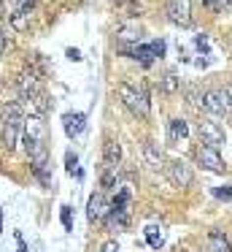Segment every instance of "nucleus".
Returning a JSON list of instances; mask_svg holds the SVG:
<instances>
[{
    "label": "nucleus",
    "mask_w": 232,
    "mask_h": 252,
    "mask_svg": "<svg viewBox=\"0 0 232 252\" xmlns=\"http://www.w3.org/2000/svg\"><path fill=\"white\" fill-rule=\"evenodd\" d=\"M108 212H111V206L105 201V192L103 190L92 192L89 201H86V217H89V222H105Z\"/></svg>",
    "instance_id": "obj_8"
},
{
    "label": "nucleus",
    "mask_w": 232,
    "mask_h": 252,
    "mask_svg": "<svg viewBox=\"0 0 232 252\" xmlns=\"http://www.w3.org/2000/svg\"><path fill=\"white\" fill-rule=\"evenodd\" d=\"M213 195L219 198V201H232V185H227V187H216Z\"/></svg>",
    "instance_id": "obj_24"
},
{
    "label": "nucleus",
    "mask_w": 232,
    "mask_h": 252,
    "mask_svg": "<svg viewBox=\"0 0 232 252\" xmlns=\"http://www.w3.org/2000/svg\"><path fill=\"white\" fill-rule=\"evenodd\" d=\"M103 160H105V165H119V160H122V147H119L116 138L108 136L105 141H103Z\"/></svg>",
    "instance_id": "obj_16"
},
{
    "label": "nucleus",
    "mask_w": 232,
    "mask_h": 252,
    "mask_svg": "<svg viewBox=\"0 0 232 252\" xmlns=\"http://www.w3.org/2000/svg\"><path fill=\"white\" fill-rule=\"evenodd\" d=\"M116 185H119L116 165H105V168H103V176H100V187H103V190H113Z\"/></svg>",
    "instance_id": "obj_17"
},
{
    "label": "nucleus",
    "mask_w": 232,
    "mask_h": 252,
    "mask_svg": "<svg viewBox=\"0 0 232 252\" xmlns=\"http://www.w3.org/2000/svg\"><path fill=\"white\" fill-rule=\"evenodd\" d=\"M205 250L208 252H232V244L221 230H210V233L205 236Z\"/></svg>",
    "instance_id": "obj_15"
},
{
    "label": "nucleus",
    "mask_w": 232,
    "mask_h": 252,
    "mask_svg": "<svg viewBox=\"0 0 232 252\" xmlns=\"http://www.w3.org/2000/svg\"><path fill=\"white\" fill-rule=\"evenodd\" d=\"M11 28L14 30H27L30 28V11H14L11 14Z\"/></svg>",
    "instance_id": "obj_20"
},
{
    "label": "nucleus",
    "mask_w": 232,
    "mask_h": 252,
    "mask_svg": "<svg viewBox=\"0 0 232 252\" xmlns=\"http://www.w3.org/2000/svg\"><path fill=\"white\" fill-rule=\"evenodd\" d=\"M116 6L127 8L129 14H138V11H140V8H138V3H135V0H116Z\"/></svg>",
    "instance_id": "obj_27"
},
{
    "label": "nucleus",
    "mask_w": 232,
    "mask_h": 252,
    "mask_svg": "<svg viewBox=\"0 0 232 252\" xmlns=\"http://www.w3.org/2000/svg\"><path fill=\"white\" fill-rule=\"evenodd\" d=\"M84 122H86L84 111H68V114H62V127H65V133H68L70 138H76L81 130H84Z\"/></svg>",
    "instance_id": "obj_12"
},
{
    "label": "nucleus",
    "mask_w": 232,
    "mask_h": 252,
    "mask_svg": "<svg viewBox=\"0 0 232 252\" xmlns=\"http://www.w3.org/2000/svg\"><path fill=\"white\" fill-rule=\"evenodd\" d=\"M16 87H19V95H22V98H30V95H35V93H41V90H43L38 73H32V71L19 73V76H16Z\"/></svg>",
    "instance_id": "obj_11"
},
{
    "label": "nucleus",
    "mask_w": 232,
    "mask_h": 252,
    "mask_svg": "<svg viewBox=\"0 0 232 252\" xmlns=\"http://www.w3.org/2000/svg\"><path fill=\"white\" fill-rule=\"evenodd\" d=\"M197 163L203 165L205 171H210V174H224V160H221L219 149L208 147V144H200L197 147Z\"/></svg>",
    "instance_id": "obj_6"
},
{
    "label": "nucleus",
    "mask_w": 232,
    "mask_h": 252,
    "mask_svg": "<svg viewBox=\"0 0 232 252\" xmlns=\"http://www.w3.org/2000/svg\"><path fill=\"white\" fill-rule=\"evenodd\" d=\"M22 130H25V114L16 100H5L0 109V141L8 152H14L16 141H19Z\"/></svg>",
    "instance_id": "obj_1"
},
{
    "label": "nucleus",
    "mask_w": 232,
    "mask_h": 252,
    "mask_svg": "<svg viewBox=\"0 0 232 252\" xmlns=\"http://www.w3.org/2000/svg\"><path fill=\"white\" fill-rule=\"evenodd\" d=\"M178 87H181V79L176 76V73H165V76L159 79V90L165 95H173V93H178Z\"/></svg>",
    "instance_id": "obj_18"
},
{
    "label": "nucleus",
    "mask_w": 232,
    "mask_h": 252,
    "mask_svg": "<svg viewBox=\"0 0 232 252\" xmlns=\"http://www.w3.org/2000/svg\"><path fill=\"white\" fill-rule=\"evenodd\" d=\"M200 138H203V144L219 149V147H224V138L227 136H224V127H221L216 120L203 117V120H200Z\"/></svg>",
    "instance_id": "obj_5"
},
{
    "label": "nucleus",
    "mask_w": 232,
    "mask_h": 252,
    "mask_svg": "<svg viewBox=\"0 0 232 252\" xmlns=\"http://www.w3.org/2000/svg\"><path fill=\"white\" fill-rule=\"evenodd\" d=\"M165 171H167V179H170L173 185L178 187V190H186V187H192L194 174H192V168H189L186 163H181V160H173V163L165 165Z\"/></svg>",
    "instance_id": "obj_7"
},
{
    "label": "nucleus",
    "mask_w": 232,
    "mask_h": 252,
    "mask_svg": "<svg viewBox=\"0 0 232 252\" xmlns=\"http://www.w3.org/2000/svg\"><path fill=\"white\" fill-rule=\"evenodd\" d=\"M59 220H62L65 230H73V217H70V206H62V212H59Z\"/></svg>",
    "instance_id": "obj_25"
},
{
    "label": "nucleus",
    "mask_w": 232,
    "mask_h": 252,
    "mask_svg": "<svg viewBox=\"0 0 232 252\" xmlns=\"http://www.w3.org/2000/svg\"><path fill=\"white\" fill-rule=\"evenodd\" d=\"M146 241H149L154 250H159L162 247V241H165V236H162V230L159 228H146Z\"/></svg>",
    "instance_id": "obj_22"
},
{
    "label": "nucleus",
    "mask_w": 232,
    "mask_h": 252,
    "mask_svg": "<svg viewBox=\"0 0 232 252\" xmlns=\"http://www.w3.org/2000/svg\"><path fill=\"white\" fill-rule=\"evenodd\" d=\"M167 127H170V141H181V138L189 136V127L183 120H170L167 122Z\"/></svg>",
    "instance_id": "obj_19"
},
{
    "label": "nucleus",
    "mask_w": 232,
    "mask_h": 252,
    "mask_svg": "<svg viewBox=\"0 0 232 252\" xmlns=\"http://www.w3.org/2000/svg\"><path fill=\"white\" fill-rule=\"evenodd\" d=\"M200 106H203L208 114H216V117H232V98L227 93V87H216V90H205L200 95Z\"/></svg>",
    "instance_id": "obj_3"
},
{
    "label": "nucleus",
    "mask_w": 232,
    "mask_h": 252,
    "mask_svg": "<svg viewBox=\"0 0 232 252\" xmlns=\"http://www.w3.org/2000/svg\"><path fill=\"white\" fill-rule=\"evenodd\" d=\"M100 252H122V247H119V241H105L100 247Z\"/></svg>",
    "instance_id": "obj_29"
},
{
    "label": "nucleus",
    "mask_w": 232,
    "mask_h": 252,
    "mask_svg": "<svg viewBox=\"0 0 232 252\" xmlns=\"http://www.w3.org/2000/svg\"><path fill=\"white\" fill-rule=\"evenodd\" d=\"M151 49H154V57H165V41H151Z\"/></svg>",
    "instance_id": "obj_28"
},
{
    "label": "nucleus",
    "mask_w": 232,
    "mask_h": 252,
    "mask_svg": "<svg viewBox=\"0 0 232 252\" xmlns=\"http://www.w3.org/2000/svg\"><path fill=\"white\" fill-rule=\"evenodd\" d=\"M25 141H46V122H43V117L30 114L25 120Z\"/></svg>",
    "instance_id": "obj_10"
},
{
    "label": "nucleus",
    "mask_w": 232,
    "mask_h": 252,
    "mask_svg": "<svg viewBox=\"0 0 232 252\" xmlns=\"http://www.w3.org/2000/svg\"><path fill=\"white\" fill-rule=\"evenodd\" d=\"M165 14L173 25H178V28H189V25H192V6H189V0H167Z\"/></svg>",
    "instance_id": "obj_4"
},
{
    "label": "nucleus",
    "mask_w": 232,
    "mask_h": 252,
    "mask_svg": "<svg viewBox=\"0 0 232 252\" xmlns=\"http://www.w3.org/2000/svg\"><path fill=\"white\" fill-rule=\"evenodd\" d=\"M68 57H70L73 63H81V52H78V49H68Z\"/></svg>",
    "instance_id": "obj_30"
},
{
    "label": "nucleus",
    "mask_w": 232,
    "mask_h": 252,
    "mask_svg": "<svg viewBox=\"0 0 232 252\" xmlns=\"http://www.w3.org/2000/svg\"><path fill=\"white\" fill-rule=\"evenodd\" d=\"M227 93H230V98H232V84H230V87H227Z\"/></svg>",
    "instance_id": "obj_33"
},
{
    "label": "nucleus",
    "mask_w": 232,
    "mask_h": 252,
    "mask_svg": "<svg viewBox=\"0 0 232 252\" xmlns=\"http://www.w3.org/2000/svg\"><path fill=\"white\" fill-rule=\"evenodd\" d=\"M5 44H8V38H5L3 28H0V57H3V52H5Z\"/></svg>",
    "instance_id": "obj_31"
},
{
    "label": "nucleus",
    "mask_w": 232,
    "mask_h": 252,
    "mask_svg": "<svg viewBox=\"0 0 232 252\" xmlns=\"http://www.w3.org/2000/svg\"><path fill=\"white\" fill-rule=\"evenodd\" d=\"M65 163H68V174H78V168H76V163H78V158H76L73 152L65 155Z\"/></svg>",
    "instance_id": "obj_26"
},
{
    "label": "nucleus",
    "mask_w": 232,
    "mask_h": 252,
    "mask_svg": "<svg viewBox=\"0 0 232 252\" xmlns=\"http://www.w3.org/2000/svg\"><path fill=\"white\" fill-rule=\"evenodd\" d=\"M119 52L127 55V57H132V60H140L143 65H151V63L156 60L151 44H122V46H119Z\"/></svg>",
    "instance_id": "obj_9"
},
{
    "label": "nucleus",
    "mask_w": 232,
    "mask_h": 252,
    "mask_svg": "<svg viewBox=\"0 0 232 252\" xmlns=\"http://www.w3.org/2000/svg\"><path fill=\"white\" fill-rule=\"evenodd\" d=\"M127 203H129V190H119L116 198L111 201V212H127Z\"/></svg>",
    "instance_id": "obj_21"
},
{
    "label": "nucleus",
    "mask_w": 232,
    "mask_h": 252,
    "mask_svg": "<svg viewBox=\"0 0 232 252\" xmlns=\"http://www.w3.org/2000/svg\"><path fill=\"white\" fill-rule=\"evenodd\" d=\"M143 158L151 168H165V155H162L159 144H156L154 138H146L143 141Z\"/></svg>",
    "instance_id": "obj_13"
},
{
    "label": "nucleus",
    "mask_w": 232,
    "mask_h": 252,
    "mask_svg": "<svg viewBox=\"0 0 232 252\" xmlns=\"http://www.w3.org/2000/svg\"><path fill=\"white\" fill-rule=\"evenodd\" d=\"M0 230H3V212H0Z\"/></svg>",
    "instance_id": "obj_32"
},
{
    "label": "nucleus",
    "mask_w": 232,
    "mask_h": 252,
    "mask_svg": "<svg viewBox=\"0 0 232 252\" xmlns=\"http://www.w3.org/2000/svg\"><path fill=\"white\" fill-rule=\"evenodd\" d=\"M205 8H210V11H224V8L232 6V0H203Z\"/></svg>",
    "instance_id": "obj_23"
},
{
    "label": "nucleus",
    "mask_w": 232,
    "mask_h": 252,
    "mask_svg": "<svg viewBox=\"0 0 232 252\" xmlns=\"http://www.w3.org/2000/svg\"><path fill=\"white\" fill-rule=\"evenodd\" d=\"M140 35H143V28L138 22H124L116 28V41H122V44H138Z\"/></svg>",
    "instance_id": "obj_14"
},
{
    "label": "nucleus",
    "mask_w": 232,
    "mask_h": 252,
    "mask_svg": "<svg viewBox=\"0 0 232 252\" xmlns=\"http://www.w3.org/2000/svg\"><path fill=\"white\" fill-rule=\"evenodd\" d=\"M116 93L122 98V103L132 111L135 117L140 120H149L151 114V100H149V90L143 84H127V82H119L116 84Z\"/></svg>",
    "instance_id": "obj_2"
}]
</instances>
